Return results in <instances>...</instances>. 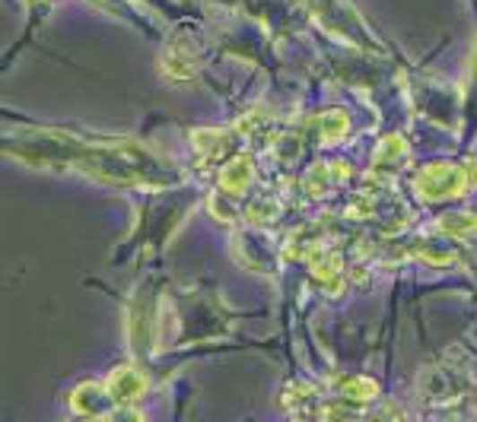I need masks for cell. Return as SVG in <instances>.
Segmentation results:
<instances>
[{
	"label": "cell",
	"instance_id": "obj_1",
	"mask_svg": "<svg viewBox=\"0 0 477 422\" xmlns=\"http://www.w3.org/2000/svg\"><path fill=\"white\" fill-rule=\"evenodd\" d=\"M16 156L32 166H64L102 178L108 185H166L169 172L153 152L134 140H108V143H83L55 133V140H39L32 150H16Z\"/></svg>",
	"mask_w": 477,
	"mask_h": 422
},
{
	"label": "cell",
	"instance_id": "obj_2",
	"mask_svg": "<svg viewBox=\"0 0 477 422\" xmlns=\"http://www.w3.org/2000/svg\"><path fill=\"white\" fill-rule=\"evenodd\" d=\"M471 172H464L455 162H433V166L421 168L414 178V191L423 197V201L436 203V201H449V197H458L468 187Z\"/></svg>",
	"mask_w": 477,
	"mask_h": 422
},
{
	"label": "cell",
	"instance_id": "obj_3",
	"mask_svg": "<svg viewBox=\"0 0 477 422\" xmlns=\"http://www.w3.org/2000/svg\"><path fill=\"white\" fill-rule=\"evenodd\" d=\"M106 388H108V394H112L115 407H125V403L141 400L143 391H147V378H143L137 368L121 366V368H115V372L108 375Z\"/></svg>",
	"mask_w": 477,
	"mask_h": 422
},
{
	"label": "cell",
	"instance_id": "obj_4",
	"mask_svg": "<svg viewBox=\"0 0 477 422\" xmlns=\"http://www.w3.org/2000/svg\"><path fill=\"white\" fill-rule=\"evenodd\" d=\"M71 407H74V413H80V416H108V407H115V400H112V394H108V388H99V384L86 381V384L71 391Z\"/></svg>",
	"mask_w": 477,
	"mask_h": 422
},
{
	"label": "cell",
	"instance_id": "obj_5",
	"mask_svg": "<svg viewBox=\"0 0 477 422\" xmlns=\"http://www.w3.org/2000/svg\"><path fill=\"white\" fill-rule=\"evenodd\" d=\"M255 178V162L252 156H232L223 168H220V187L226 194H242Z\"/></svg>",
	"mask_w": 477,
	"mask_h": 422
},
{
	"label": "cell",
	"instance_id": "obj_6",
	"mask_svg": "<svg viewBox=\"0 0 477 422\" xmlns=\"http://www.w3.org/2000/svg\"><path fill=\"white\" fill-rule=\"evenodd\" d=\"M337 391H341V400L347 403H372L379 400V384L366 375H347V378L337 381Z\"/></svg>",
	"mask_w": 477,
	"mask_h": 422
},
{
	"label": "cell",
	"instance_id": "obj_7",
	"mask_svg": "<svg viewBox=\"0 0 477 422\" xmlns=\"http://www.w3.org/2000/svg\"><path fill=\"white\" fill-rule=\"evenodd\" d=\"M404 159H407V143L392 133V137L382 140L376 156H372V168H376L379 175H386V172H395Z\"/></svg>",
	"mask_w": 477,
	"mask_h": 422
},
{
	"label": "cell",
	"instance_id": "obj_8",
	"mask_svg": "<svg viewBox=\"0 0 477 422\" xmlns=\"http://www.w3.org/2000/svg\"><path fill=\"white\" fill-rule=\"evenodd\" d=\"M347 162H334V166H316L309 175H306V191L312 197H325L331 191V185L341 178H347Z\"/></svg>",
	"mask_w": 477,
	"mask_h": 422
},
{
	"label": "cell",
	"instance_id": "obj_9",
	"mask_svg": "<svg viewBox=\"0 0 477 422\" xmlns=\"http://www.w3.org/2000/svg\"><path fill=\"white\" fill-rule=\"evenodd\" d=\"M316 127H318V140H322L325 146H331V143H337V140L344 137L347 127H351V121H347L344 111L331 108V111H325V115H318Z\"/></svg>",
	"mask_w": 477,
	"mask_h": 422
},
{
	"label": "cell",
	"instance_id": "obj_10",
	"mask_svg": "<svg viewBox=\"0 0 477 422\" xmlns=\"http://www.w3.org/2000/svg\"><path fill=\"white\" fill-rule=\"evenodd\" d=\"M439 228L446 232V236L468 238V236H474V232H477V216H468V213L442 216V220H439Z\"/></svg>",
	"mask_w": 477,
	"mask_h": 422
},
{
	"label": "cell",
	"instance_id": "obj_11",
	"mask_svg": "<svg viewBox=\"0 0 477 422\" xmlns=\"http://www.w3.org/2000/svg\"><path fill=\"white\" fill-rule=\"evenodd\" d=\"M195 146L201 150V156L213 159V156H220V152L230 146V133H223V131H197L195 133Z\"/></svg>",
	"mask_w": 477,
	"mask_h": 422
},
{
	"label": "cell",
	"instance_id": "obj_12",
	"mask_svg": "<svg viewBox=\"0 0 477 422\" xmlns=\"http://www.w3.org/2000/svg\"><path fill=\"white\" fill-rule=\"evenodd\" d=\"M277 201H267V197H261V201H255L252 207H248V220L255 222H271L277 216Z\"/></svg>",
	"mask_w": 477,
	"mask_h": 422
},
{
	"label": "cell",
	"instance_id": "obj_13",
	"mask_svg": "<svg viewBox=\"0 0 477 422\" xmlns=\"http://www.w3.org/2000/svg\"><path fill=\"white\" fill-rule=\"evenodd\" d=\"M32 4H39V7H45V4H51V0H32Z\"/></svg>",
	"mask_w": 477,
	"mask_h": 422
}]
</instances>
